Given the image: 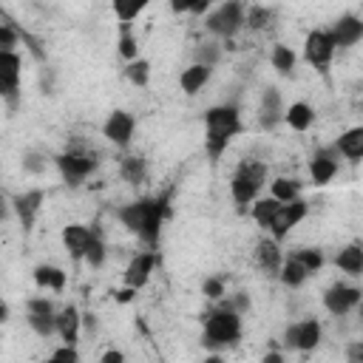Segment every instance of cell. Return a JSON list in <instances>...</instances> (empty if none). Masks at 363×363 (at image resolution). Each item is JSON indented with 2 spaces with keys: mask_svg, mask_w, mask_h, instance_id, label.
I'll return each instance as SVG.
<instances>
[{
  "mask_svg": "<svg viewBox=\"0 0 363 363\" xmlns=\"http://www.w3.org/2000/svg\"><path fill=\"white\" fill-rule=\"evenodd\" d=\"M278 278H281V284L284 286H289V289H298V286H303L306 284V278H309V269L289 252L286 258H284V264H281V272H278Z\"/></svg>",
  "mask_w": 363,
  "mask_h": 363,
  "instance_id": "cell-25",
  "label": "cell"
},
{
  "mask_svg": "<svg viewBox=\"0 0 363 363\" xmlns=\"http://www.w3.org/2000/svg\"><path fill=\"white\" fill-rule=\"evenodd\" d=\"M57 335L62 343H79V335H82V312L68 303L57 312Z\"/></svg>",
  "mask_w": 363,
  "mask_h": 363,
  "instance_id": "cell-20",
  "label": "cell"
},
{
  "mask_svg": "<svg viewBox=\"0 0 363 363\" xmlns=\"http://www.w3.org/2000/svg\"><path fill=\"white\" fill-rule=\"evenodd\" d=\"M119 176L128 182V184H142L145 179H147V162L142 159V156H125L122 162H119Z\"/></svg>",
  "mask_w": 363,
  "mask_h": 363,
  "instance_id": "cell-29",
  "label": "cell"
},
{
  "mask_svg": "<svg viewBox=\"0 0 363 363\" xmlns=\"http://www.w3.org/2000/svg\"><path fill=\"white\" fill-rule=\"evenodd\" d=\"M99 360H102V363H125V352H119V349H108V352H102Z\"/></svg>",
  "mask_w": 363,
  "mask_h": 363,
  "instance_id": "cell-48",
  "label": "cell"
},
{
  "mask_svg": "<svg viewBox=\"0 0 363 363\" xmlns=\"http://www.w3.org/2000/svg\"><path fill=\"white\" fill-rule=\"evenodd\" d=\"M357 318L363 320V298H360V303H357Z\"/></svg>",
  "mask_w": 363,
  "mask_h": 363,
  "instance_id": "cell-53",
  "label": "cell"
},
{
  "mask_svg": "<svg viewBox=\"0 0 363 363\" xmlns=\"http://www.w3.org/2000/svg\"><path fill=\"white\" fill-rule=\"evenodd\" d=\"M269 196H275L278 201H292L301 196V182L292 176H278L269 182Z\"/></svg>",
  "mask_w": 363,
  "mask_h": 363,
  "instance_id": "cell-30",
  "label": "cell"
},
{
  "mask_svg": "<svg viewBox=\"0 0 363 363\" xmlns=\"http://www.w3.org/2000/svg\"><path fill=\"white\" fill-rule=\"evenodd\" d=\"M216 303H224V306H230V309H235V312H247L250 309V295L247 292H235V295H230V298H221V301H216Z\"/></svg>",
  "mask_w": 363,
  "mask_h": 363,
  "instance_id": "cell-42",
  "label": "cell"
},
{
  "mask_svg": "<svg viewBox=\"0 0 363 363\" xmlns=\"http://www.w3.org/2000/svg\"><path fill=\"white\" fill-rule=\"evenodd\" d=\"M20 71H23V57L17 51H0V96L14 111L20 105Z\"/></svg>",
  "mask_w": 363,
  "mask_h": 363,
  "instance_id": "cell-6",
  "label": "cell"
},
{
  "mask_svg": "<svg viewBox=\"0 0 363 363\" xmlns=\"http://www.w3.org/2000/svg\"><path fill=\"white\" fill-rule=\"evenodd\" d=\"M20 40H23V37H20V31L6 20V23L0 26V51H14Z\"/></svg>",
  "mask_w": 363,
  "mask_h": 363,
  "instance_id": "cell-40",
  "label": "cell"
},
{
  "mask_svg": "<svg viewBox=\"0 0 363 363\" xmlns=\"http://www.w3.org/2000/svg\"><path fill=\"white\" fill-rule=\"evenodd\" d=\"M45 167V159H40L37 153H26V159H23V170H28V173H40Z\"/></svg>",
  "mask_w": 363,
  "mask_h": 363,
  "instance_id": "cell-44",
  "label": "cell"
},
{
  "mask_svg": "<svg viewBox=\"0 0 363 363\" xmlns=\"http://www.w3.org/2000/svg\"><path fill=\"white\" fill-rule=\"evenodd\" d=\"M284 122L292 128V130H298V133H303V130H309L312 125H315V108L309 105V102H303V99H298V102H292V105H286V113H284Z\"/></svg>",
  "mask_w": 363,
  "mask_h": 363,
  "instance_id": "cell-24",
  "label": "cell"
},
{
  "mask_svg": "<svg viewBox=\"0 0 363 363\" xmlns=\"http://www.w3.org/2000/svg\"><path fill=\"white\" fill-rule=\"evenodd\" d=\"M335 267H337L340 272L352 275V278L363 275V244L352 241V244L340 247V250H337V255H335Z\"/></svg>",
  "mask_w": 363,
  "mask_h": 363,
  "instance_id": "cell-23",
  "label": "cell"
},
{
  "mask_svg": "<svg viewBox=\"0 0 363 363\" xmlns=\"http://www.w3.org/2000/svg\"><path fill=\"white\" fill-rule=\"evenodd\" d=\"M255 264H258L267 275H278V272H281V264H284L281 241H275L272 235H269V238H261L258 247H255Z\"/></svg>",
  "mask_w": 363,
  "mask_h": 363,
  "instance_id": "cell-21",
  "label": "cell"
},
{
  "mask_svg": "<svg viewBox=\"0 0 363 363\" xmlns=\"http://www.w3.org/2000/svg\"><path fill=\"white\" fill-rule=\"evenodd\" d=\"M335 51H337V45H335L329 28H312L306 34V40H303V60L318 71H326V65L332 62Z\"/></svg>",
  "mask_w": 363,
  "mask_h": 363,
  "instance_id": "cell-9",
  "label": "cell"
},
{
  "mask_svg": "<svg viewBox=\"0 0 363 363\" xmlns=\"http://www.w3.org/2000/svg\"><path fill=\"white\" fill-rule=\"evenodd\" d=\"M244 130L241 122V111L233 102L224 105H213L204 111V150L210 156V162H218L224 156V150L230 147V142Z\"/></svg>",
  "mask_w": 363,
  "mask_h": 363,
  "instance_id": "cell-2",
  "label": "cell"
},
{
  "mask_svg": "<svg viewBox=\"0 0 363 363\" xmlns=\"http://www.w3.org/2000/svg\"><path fill=\"white\" fill-rule=\"evenodd\" d=\"M201 295L207 298V301H221L224 295H227V286H224V278L221 275H207L204 281H201Z\"/></svg>",
  "mask_w": 363,
  "mask_h": 363,
  "instance_id": "cell-38",
  "label": "cell"
},
{
  "mask_svg": "<svg viewBox=\"0 0 363 363\" xmlns=\"http://www.w3.org/2000/svg\"><path fill=\"white\" fill-rule=\"evenodd\" d=\"M111 6H113V14L119 23H133L150 6V0H111Z\"/></svg>",
  "mask_w": 363,
  "mask_h": 363,
  "instance_id": "cell-33",
  "label": "cell"
},
{
  "mask_svg": "<svg viewBox=\"0 0 363 363\" xmlns=\"http://www.w3.org/2000/svg\"><path fill=\"white\" fill-rule=\"evenodd\" d=\"M272 20H275V11L267 9V6H250V9H247V28H252V31L269 28Z\"/></svg>",
  "mask_w": 363,
  "mask_h": 363,
  "instance_id": "cell-36",
  "label": "cell"
},
{
  "mask_svg": "<svg viewBox=\"0 0 363 363\" xmlns=\"http://www.w3.org/2000/svg\"><path fill=\"white\" fill-rule=\"evenodd\" d=\"M51 360H60V363H79L77 343H62L60 349H54V352H51Z\"/></svg>",
  "mask_w": 363,
  "mask_h": 363,
  "instance_id": "cell-41",
  "label": "cell"
},
{
  "mask_svg": "<svg viewBox=\"0 0 363 363\" xmlns=\"http://www.w3.org/2000/svg\"><path fill=\"white\" fill-rule=\"evenodd\" d=\"M43 201H45V193L37 190V187L11 196V210L17 213V221H20V227H23L26 233H31V227H34V221H37V213H40Z\"/></svg>",
  "mask_w": 363,
  "mask_h": 363,
  "instance_id": "cell-16",
  "label": "cell"
},
{
  "mask_svg": "<svg viewBox=\"0 0 363 363\" xmlns=\"http://www.w3.org/2000/svg\"><path fill=\"white\" fill-rule=\"evenodd\" d=\"M335 147H337L340 159H346L349 164H360V162H363V125L346 128V130L335 139Z\"/></svg>",
  "mask_w": 363,
  "mask_h": 363,
  "instance_id": "cell-19",
  "label": "cell"
},
{
  "mask_svg": "<svg viewBox=\"0 0 363 363\" xmlns=\"http://www.w3.org/2000/svg\"><path fill=\"white\" fill-rule=\"evenodd\" d=\"M267 184V164L258 159H241L233 179H230V196L238 210H247Z\"/></svg>",
  "mask_w": 363,
  "mask_h": 363,
  "instance_id": "cell-4",
  "label": "cell"
},
{
  "mask_svg": "<svg viewBox=\"0 0 363 363\" xmlns=\"http://www.w3.org/2000/svg\"><path fill=\"white\" fill-rule=\"evenodd\" d=\"M306 213H309V204L298 196V199H292V201H284L281 207H278V213H275V218L269 221V227H267V233L275 238V241H284L303 218H306Z\"/></svg>",
  "mask_w": 363,
  "mask_h": 363,
  "instance_id": "cell-10",
  "label": "cell"
},
{
  "mask_svg": "<svg viewBox=\"0 0 363 363\" xmlns=\"http://www.w3.org/2000/svg\"><path fill=\"white\" fill-rule=\"evenodd\" d=\"M360 298H363V289H360V286H352V284L337 281V284L326 286V292H323V306H326L329 315L343 318V315H349L352 309H357Z\"/></svg>",
  "mask_w": 363,
  "mask_h": 363,
  "instance_id": "cell-12",
  "label": "cell"
},
{
  "mask_svg": "<svg viewBox=\"0 0 363 363\" xmlns=\"http://www.w3.org/2000/svg\"><path fill=\"white\" fill-rule=\"evenodd\" d=\"M337 167H340V153H337V147H335V145H332V147H320V150H315V156L309 159V179H312L318 187H326V184L335 179Z\"/></svg>",
  "mask_w": 363,
  "mask_h": 363,
  "instance_id": "cell-15",
  "label": "cell"
},
{
  "mask_svg": "<svg viewBox=\"0 0 363 363\" xmlns=\"http://www.w3.org/2000/svg\"><path fill=\"white\" fill-rule=\"evenodd\" d=\"M320 340H323V326L318 318H303L284 329V346L292 352H312L320 346Z\"/></svg>",
  "mask_w": 363,
  "mask_h": 363,
  "instance_id": "cell-7",
  "label": "cell"
},
{
  "mask_svg": "<svg viewBox=\"0 0 363 363\" xmlns=\"http://www.w3.org/2000/svg\"><path fill=\"white\" fill-rule=\"evenodd\" d=\"M26 320H28V326L34 329V335H40V337H51V335H57V312H45V315H34V312H26Z\"/></svg>",
  "mask_w": 363,
  "mask_h": 363,
  "instance_id": "cell-34",
  "label": "cell"
},
{
  "mask_svg": "<svg viewBox=\"0 0 363 363\" xmlns=\"http://www.w3.org/2000/svg\"><path fill=\"white\" fill-rule=\"evenodd\" d=\"M264 363H284V354L281 352H267L264 354Z\"/></svg>",
  "mask_w": 363,
  "mask_h": 363,
  "instance_id": "cell-51",
  "label": "cell"
},
{
  "mask_svg": "<svg viewBox=\"0 0 363 363\" xmlns=\"http://www.w3.org/2000/svg\"><path fill=\"white\" fill-rule=\"evenodd\" d=\"M133 133H136V116L128 113V111H122V108L111 111L108 119L102 122V136H105L113 147H122V150L130 147Z\"/></svg>",
  "mask_w": 363,
  "mask_h": 363,
  "instance_id": "cell-11",
  "label": "cell"
},
{
  "mask_svg": "<svg viewBox=\"0 0 363 363\" xmlns=\"http://www.w3.org/2000/svg\"><path fill=\"white\" fill-rule=\"evenodd\" d=\"M125 77H128L130 85H136V88H147V82H150V60L136 57V60L125 62Z\"/></svg>",
  "mask_w": 363,
  "mask_h": 363,
  "instance_id": "cell-32",
  "label": "cell"
},
{
  "mask_svg": "<svg viewBox=\"0 0 363 363\" xmlns=\"http://www.w3.org/2000/svg\"><path fill=\"white\" fill-rule=\"evenodd\" d=\"M346 357H349L352 363H363V340H352V343L346 346Z\"/></svg>",
  "mask_w": 363,
  "mask_h": 363,
  "instance_id": "cell-45",
  "label": "cell"
},
{
  "mask_svg": "<svg viewBox=\"0 0 363 363\" xmlns=\"http://www.w3.org/2000/svg\"><path fill=\"white\" fill-rule=\"evenodd\" d=\"M91 235H94V230L88 227V224H65L62 227V247L68 250V255L74 258V261H82L85 258V247H88V241H91Z\"/></svg>",
  "mask_w": 363,
  "mask_h": 363,
  "instance_id": "cell-18",
  "label": "cell"
},
{
  "mask_svg": "<svg viewBox=\"0 0 363 363\" xmlns=\"http://www.w3.org/2000/svg\"><path fill=\"white\" fill-rule=\"evenodd\" d=\"M156 261H159V252L156 250H145V252H136L130 261H128V267H125V272H122V281L128 284V286H133V289H142L147 281H150V275H153V269H156Z\"/></svg>",
  "mask_w": 363,
  "mask_h": 363,
  "instance_id": "cell-13",
  "label": "cell"
},
{
  "mask_svg": "<svg viewBox=\"0 0 363 363\" xmlns=\"http://www.w3.org/2000/svg\"><path fill=\"white\" fill-rule=\"evenodd\" d=\"M329 34L335 40L337 48H352L363 40V17L357 14H340L332 26H329Z\"/></svg>",
  "mask_w": 363,
  "mask_h": 363,
  "instance_id": "cell-17",
  "label": "cell"
},
{
  "mask_svg": "<svg viewBox=\"0 0 363 363\" xmlns=\"http://www.w3.org/2000/svg\"><path fill=\"white\" fill-rule=\"evenodd\" d=\"M216 0H190V14H207L210 11V6H213Z\"/></svg>",
  "mask_w": 363,
  "mask_h": 363,
  "instance_id": "cell-47",
  "label": "cell"
},
{
  "mask_svg": "<svg viewBox=\"0 0 363 363\" xmlns=\"http://www.w3.org/2000/svg\"><path fill=\"white\" fill-rule=\"evenodd\" d=\"M218 57H221V45L218 43H201L196 48V62H204V65H213L216 68Z\"/></svg>",
  "mask_w": 363,
  "mask_h": 363,
  "instance_id": "cell-39",
  "label": "cell"
},
{
  "mask_svg": "<svg viewBox=\"0 0 363 363\" xmlns=\"http://www.w3.org/2000/svg\"><path fill=\"white\" fill-rule=\"evenodd\" d=\"M26 312L45 315V312H54V303H51L45 295H37V298H28V301H26Z\"/></svg>",
  "mask_w": 363,
  "mask_h": 363,
  "instance_id": "cell-43",
  "label": "cell"
},
{
  "mask_svg": "<svg viewBox=\"0 0 363 363\" xmlns=\"http://www.w3.org/2000/svg\"><path fill=\"white\" fill-rule=\"evenodd\" d=\"M306 269H309V275H315L318 269H323V264H326V258H323V250H318V247H301V250H295L292 252Z\"/></svg>",
  "mask_w": 363,
  "mask_h": 363,
  "instance_id": "cell-37",
  "label": "cell"
},
{
  "mask_svg": "<svg viewBox=\"0 0 363 363\" xmlns=\"http://www.w3.org/2000/svg\"><path fill=\"white\" fill-rule=\"evenodd\" d=\"M116 218L122 221L125 230L139 235L145 241V247L156 250L159 238H162V224L167 218V201L156 199V196H145V199H136V201L116 207Z\"/></svg>",
  "mask_w": 363,
  "mask_h": 363,
  "instance_id": "cell-1",
  "label": "cell"
},
{
  "mask_svg": "<svg viewBox=\"0 0 363 363\" xmlns=\"http://www.w3.org/2000/svg\"><path fill=\"white\" fill-rule=\"evenodd\" d=\"M54 162H57V170H60V176H62V182H65L68 187H79V184L96 170V159H94V153L65 150V153H60Z\"/></svg>",
  "mask_w": 363,
  "mask_h": 363,
  "instance_id": "cell-8",
  "label": "cell"
},
{
  "mask_svg": "<svg viewBox=\"0 0 363 363\" xmlns=\"http://www.w3.org/2000/svg\"><path fill=\"white\" fill-rule=\"evenodd\" d=\"M213 77V65H204V62H193L187 65L182 74H179V88L187 94V96H196Z\"/></svg>",
  "mask_w": 363,
  "mask_h": 363,
  "instance_id": "cell-22",
  "label": "cell"
},
{
  "mask_svg": "<svg viewBox=\"0 0 363 363\" xmlns=\"http://www.w3.org/2000/svg\"><path fill=\"white\" fill-rule=\"evenodd\" d=\"M281 204H284V201H278L275 196H258V199L250 204V216H252V221H255L261 230H267Z\"/></svg>",
  "mask_w": 363,
  "mask_h": 363,
  "instance_id": "cell-26",
  "label": "cell"
},
{
  "mask_svg": "<svg viewBox=\"0 0 363 363\" xmlns=\"http://www.w3.org/2000/svg\"><path fill=\"white\" fill-rule=\"evenodd\" d=\"M119 57L125 62L136 60L139 57V43H136V34H133V23H119Z\"/></svg>",
  "mask_w": 363,
  "mask_h": 363,
  "instance_id": "cell-31",
  "label": "cell"
},
{
  "mask_svg": "<svg viewBox=\"0 0 363 363\" xmlns=\"http://www.w3.org/2000/svg\"><path fill=\"white\" fill-rule=\"evenodd\" d=\"M204 323V335H201V343L204 349H227V346H235L241 340V312L224 306V303H216L210 312H204L201 318Z\"/></svg>",
  "mask_w": 363,
  "mask_h": 363,
  "instance_id": "cell-3",
  "label": "cell"
},
{
  "mask_svg": "<svg viewBox=\"0 0 363 363\" xmlns=\"http://www.w3.org/2000/svg\"><path fill=\"white\" fill-rule=\"evenodd\" d=\"M105 255H108V247H105V241H102V235L94 230V235H91V241H88V247H85V264L91 267V269H99L102 264H105Z\"/></svg>",
  "mask_w": 363,
  "mask_h": 363,
  "instance_id": "cell-35",
  "label": "cell"
},
{
  "mask_svg": "<svg viewBox=\"0 0 363 363\" xmlns=\"http://www.w3.org/2000/svg\"><path fill=\"white\" fill-rule=\"evenodd\" d=\"M9 315H11L9 303H6V301H0V323H6V320H9Z\"/></svg>",
  "mask_w": 363,
  "mask_h": 363,
  "instance_id": "cell-52",
  "label": "cell"
},
{
  "mask_svg": "<svg viewBox=\"0 0 363 363\" xmlns=\"http://www.w3.org/2000/svg\"><path fill=\"white\" fill-rule=\"evenodd\" d=\"M204 26L210 34L221 40H233L241 28H247V9L241 0H224L221 6L204 14Z\"/></svg>",
  "mask_w": 363,
  "mask_h": 363,
  "instance_id": "cell-5",
  "label": "cell"
},
{
  "mask_svg": "<svg viewBox=\"0 0 363 363\" xmlns=\"http://www.w3.org/2000/svg\"><path fill=\"white\" fill-rule=\"evenodd\" d=\"M82 326H85L88 332H94V329H96V318H94L91 312H82Z\"/></svg>",
  "mask_w": 363,
  "mask_h": 363,
  "instance_id": "cell-50",
  "label": "cell"
},
{
  "mask_svg": "<svg viewBox=\"0 0 363 363\" xmlns=\"http://www.w3.org/2000/svg\"><path fill=\"white\" fill-rule=\"evenodd\" d=\"M34 284L40 289H54V292H62L65 289V272L54 264H37L34 267Z\"/></svg>",
  "mask_w": 363,
  "mask_h": 363,
  "instance_id": "cell-27",
  "label": "cell"
},
{
  "mask_svg": "<svg viewBox=\"0 0 363 363\" xmlns=\"http://www.w3.org/2000/svg\"><path fill=\"white\" fill-rule=\"evenodd\" d=\"M173 14H190V0H170Z\"/></svg>",
  "mask_w": 363,
  "mask_h": 363,
  "instance_id": "cell-49",
  "label": "cell"
},
{
  "mask_svg": "<svg viewBox=\"0 0 363 363\" xmlns=\"http://www.w3.org/2000/svg\"><path fill=\"white\" fill-rule=\"evenodd\" d=\"M269 62H272L275 74H281V77H289V74L295 71V65H298V54H295L289 45H284V43H275V45H272V51H269Z\"/></svg>",
  "mask_w": 363,
  "mask_h": 363,
  "instance_id": "cell-28",
  "label": "cell"
},
{
  "mask_svg": "<svg viewBox=\"0 0 363 363\" xmlns=\"http://www.w3.org/2000/svg\"><path fill=\"white\" fill-rule=\"evenodd\" d=\"M136 292H139V289H133V286H128V284H125V286H122V289H116L113 295H116V301H119V303H130V301L136 298Z\"/></svg>",
  "mask_w": 363,
  "mask_h": 363,
  "instance_id": "cell-46",
  "label": "cell"
},
{
  "mask_svg": "<svg viewBox=\"0 0 363 363\" xmlns=\"http://www.w3.org/2000/svg\"><path fill=\"white\" fill-rule=\"evenodd\" d=\"M284 113H286V105L281 99V91L272 88V85L264 88L261 102H258V128L261 130H275L284 122Z\"/></svg>",
  "mask_w": 363,
  "mask_h": 363,
  "instance_id": "cell-14",
  "label": "cell"
}]
</instances>
